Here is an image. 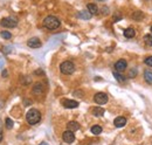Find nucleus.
<instances>
[{
  "instance_id": "b1692460",
  "label": "nucleus",
  "mask_w": 152,
  "mask_h": 145,
  "mask_svg": "<svg viewBox=\"0 0 152 145\" xmlns=\"http://www.w3.org/2000/svg\"><path fill=\"white\" fill-rule=\"evenodd\" d=\"M144 63L146 64V66H149V67H152V56H149V58H146L144 60Z\"/></svg>"
},
{
  "instance_id": "cd10ccee",
  "label": "nucleus",
  "mask_w": 152,
  "mask_h": 145,
  "mask_svg": "<svg viewBox=\"0 0 152 145\" xmlns=\"http://www.w3.org/2000/svg\"><path fill=\"white\" fill-rule=\"evenodd\" d=\"M2 137H4V132H2V123L0 120V142L2 141Z\"/></svg>"
},
{
  "instance_id": "a211bd4d",
  "label": "nucleus",
  "mask_w": 152,
  "mask_h": 145,
  "mask_svg": "<svg viewBox=\"0 0 152 145\" xmlns=\"http://www.w3.org/2000/svg\"><path fill=\"white\" fill-rule=\"evenodd\" d=\"M144 79L145 81L149 83V84H152V70L151 69H146L144 71Z\"/></svg>"
},
{
  "instance_id": "72a5a7b5",
  "label": "nucleus",
  "mask_w": 152,
  "mask_h": 145,
  "mask_svg": "<svg viewBox=\"0 0 152 145\" xmlns=\"http://www.w3.org/2000/svg\"><path fill=\"white\" fill-rule=\"evenodd\" d=\"M151 32H152V27H151Z\"/></svg>"
},
{
  "instance_id": "aec40b11",
  "label": "nucleus",
  "mask_w": 152,
  "mask_h": 145,
  "mask_svg": "<svg viewBox=\"0 0 152 145\" xmlns=\"http://www.w3.org/2000/svg\"><path fill=\"white\" fill-rule=\"evenodd\" d=\"M114 76H115V79L117 80V81H120V82H125V77L121 75L118 71H114Z\"/></svg>"
},
{
  "instance_id": "6ab92c4d",
  "label": "nucleus",
  "mask_w": 152,
  "mask_h": 145,
  "mask_svg": "<svg viewBox=\"0 0 152 145\" xmlns=\"http://www.w3.org/2000/svg\"><path fill=\"white\" fill-rule=\"evenodd\" d=\"M91 132L94 135H101L102 133V128L99 125H94V126H91Z\"/></svg>"
},
{
  "instance_id": "393cba45",
  "label": "nucleus",
  "mask_w": 152,
  "mask_h": 145,
  "mask_svg": "<svg viewBox=\"0 0 152 145\" xmlns=\"http://www.w3.org/2000/svg\"><path fill=\"white\" fill-rule=\"evenodd\" d=\"M136 75H137V70H136V69H131V70L129 71V77L133 79V77H136Z\"/></svg>"
},
{
  "instance_id": "20e7f679",
  "label": "nucleus",
  "mask_w": 152,
  "mask_h": 145,
  "mask_svg": "<svg viewBox=\"0 0 152 145\" xmlns=\"http://www.w3.org/2000/svg\"><path fill=\"white\" fill-rule=\"evenodd\" d=\"M0 25L5 28H14L18 26V19L17 18H4L1 21H0Z\"/></svg>"
},
{
  "instance_id": "9d476101",
  "label": "nucleus",
  "mask_w": 152,
  "mask_h": 145,
  "mask_svg": "<svg viewBox=\"0 0 152 145\" xmlns=\"http://www.w3.org/2000/svg\"><path fill=\"white\" fill-rule=\"evenodd\" d=\"M125 124H126V118L123 116L117 117V118H115V120H114V125H115L116 128H123Z\"/></svg>"
},
{
  "instance_id": "0eeeda50",
  "label": "nucleus",
  "mask_w": 152,
  "mask_h": 145,
  "mask_svg": "<svg viewBox=\"0 0 152 145\" xmlns=\"http://www.w3.org/2000/svg\"><path fill=\"white\" fill-rule=\"evenodd\" d=\"M27 46L30 48H33V49H37L42 46V43H41V40L39 38H32L27 41Z\"/></svg>"
},
{
  "instance_id": "c85d7f7f",
  "label": "nucleus",
  "mask_w": 152,
  "mask_h": 145,
  "mask_svg": "<svg viewBox=\"0 0 152 145\" xmlns=\"http://www.w3.org/2000/svg\"><path fill=\"white\" fill-rule=\"evenodd\" d=\"M102 9H103V11H102L103 14H108V13H109V8H108V7H103Z\"/></svg>"
},
{
  "instance_id": "bb28decb",
  "label": "nucleus",
  "mask_w": 152,
  "mask_h": 145,
  "mask_svg": "<svg viewBox=\"0 0 152 145\" xmlns=\"http://www.w3.org/2000/svg\"><path fill=\"white\" fill-rule=\"evenodd\" d=\"M74 95H75L76 97H82V96H83V91H81V90H76V91L74 92Z\"/></svg>"
},
{
  "instance_id": "4be33fe9",
  "label": "nucleus",
  "mask_w": 152,
  "mask_h": 145,
  "mask_svg": "<svg viewBox=\"0 0 152 145\" xmlns=\"http://www.w3.org/2000/svg\"><path fill=\"white\" fill-rule=\"evenodd\" d=\"M144 41H145V43H146L148 46H152V35L146 34V35L144 36Z\"/></svg>"
},
{
  "instance_id": "7ed1b4c3",
  "label": "nucleus",
  "mask_w": 152,
  "mask_h": 145,
  "mask_svg": "<svg viewBox=\"0 0 152 145\" xmlns=\"http://www.w3.org/2000/svg\"><path fill=\"white\" fill-rule=\"evenodd\" d=\"M60 70L62 74H66V75H70L74 73L75 70V64L71 62V61H64L60 64Z\"/></svg>"
},
{
  "instance_id": "6e6552de",
  "label": "nucleus",
  "mask_w": 152,
  "mask_h": 145,
  "mask_svg": "<svg viewBox=\"0 0 152 145\" xmlns=\"http://www.w3.org/2000/svg\"><path fill=\"white\" fill-rule=\"evenodd\" d=\"M128 68V62L125 61V60H118L116 63H115V69H116V71H118V73H122V71H124L125 69Z\"/></svg>"
},
{
  "instance_id": "7c9ffc66",
  "label": "nucleus",
  "mask_w": 152,
  "mask_h": 145,
  "mask_svg": "<svg viewBox=\"0 0 152 145\" xmlns=\"http://www.w3.org/2000/svg\"><path fill=\"white\" fill-rule=\"evenodd\" d=\"M7 70H2V77H7Z\"/></svg>"
},
{
  "instance_id": "c756f323",
  "label": "nucleus",
  "mask_w": 152,
  "mask_h": 145,
  "mask_svg": "<svg viewBox=\"0 0 152 145\" xmlns=\"http://www.w3.org/2000/svg\"><path fill=\"white\" fill-rule=\"evenodd\" d=\"M34 74H35V75H37V74H41V75H42V74H43V70L37 69V70H35V71H34Z\"/></svg>"
},
{
  "instance_id": "dca6fc26",
  "label": "nucleus",
  "mask_w": 152,
  "mask_h": 145,
  "mask_svg": "<svg viewBox=\"0 0 152 145\" xmlns=\"http://www.w3.org/2000/svg\"><path fill=\"white\" fill-rule=\"evenodd\" d=\"M132 19L136 21H142L144 19V13L142 11H136L132 13Z\"/></svg>"
},
{
  "instance_id": "423d86ee",
  "label": "nucleus",
  "mask_w": 152,
  "mask_h": 145,
  "mask_svg": "<svg viewBox=\"0 0 152 145\" xmlns=\"http://www.w3.org/2000/svg\"><path fill=\"white\" fill-rule=\"evenodd\" d=\"M62 139H63L66 143L71 144V143L75 141V135H74V132H73V131L67 130V131H64V132H63V135H62Z\"/></svg>"
},
{
  "instance_id": "2f4dec72",
  "label": "nucleus",
  "mask_w": 152,
  "mask_h": 145,
  "mask_svg": "<svg viewBox=\"0 0 152 145\" xmlns=\"http://www.w3.org/2000/svg\"><path fill=\"white\" fill-rule=\"evenodd\" d=\"M40 145H49V144H48V143H46V142H42Z\"/></svg>"
},
{
  "instance_id": "ddd939ff",
  "label": "nucleus",
  "mask_w": 152,
  "mask_h": 145,
  "mask_svg": "<svg viewBox=\"0 0 152 145\" xmlns=\"http://www.w3.org/2000/svg\"><path fill=\"white\" fill-rule=\"evenodd\" d=\"M87 9H88V12L90 13L91 15H96L97 13H98V7H97V5L96 4H88L87 5Z\"/></svg>"
},
{
  "instance_id": "f03ea898",
  "label": "nucleus",
  "mask_w": 152,
  "mask_h": 145,
  "mask_svg": "<svg viewBox=\"0 0 152 145\" xmlns=\"http://www.w3.org/2000/svg\"><path fill=\"white\" fill-rule=\"evenodd\" d=\"M26 119L30 125H35L41 120V114L37 109H30L26 114Z\"/></svg>"
},
{
  "instance_id": "f8f14e48",
  "label": "nucleus",
  "mask_w": 152,
  "mask_h": 145,
  "mask_svg": "<svg viewBox=\"0 0 152 145\" xmlns=\"http://www.w3.org/2000/svg\"><path fill=\"white\" fill-rule=\"evenodd\" d=\"M91 113H92V115L96 117H102L104 115V113H105V110L103 109V108H101V107H94L92 109H91Z\"/></svg>"
},
{
  "instance_id": "a878e982",
  "label": "nucleus",
  "mask_w": 152,
  "mask_h": 145,
  "mask_svg": "<svg viewBox=\"0 0 152 145\" xmlns=\"http://www.w3.org/2000/svg\"><path fill=\"white\" fill-rule=\"evenodd\" d=\"M121 19H122V15H121V14H118V13H117V14H115V15H114V21H115V22L120 21Z\"/></svg>"
},
{
  "instance_id": "39448f33",
  "label": "nucleus",
  "mask_w": 152,
  "mask_h": 145,
  "mask_svg": "<svg viewBox=\"0 0 152 145\" xmlns=\"http://www.w3.org/2000/svg\"><path fill=\"white\" fill-rule=\"evenodd\" d=\"M108 95L107 94H104V92H97V94H95V96H94V101H95V103H97L98 105H104V104H107L108 103Z\"/></svg>"
},
{
  "instance_id": "4468645a",
  "label": "nucleus",
  "mask_w": 152,
  "mask_h": 145,
  "mask_svg": "<svg viewBox=\"0 0 152 145\" xmlns=\"http://www.w3.org/2000/svg\"><path fill=\"white\" fill-rule=\"evenodd\" d=\"M33 92H34L35 95L42 94V92H43V86H42V83H40V82L35 83L34 87H33Z\"/></svg>"
},
{
  "instance_id": "1a4fd4ad",
  "label": "nucleus",
  "mask_w": 152,
  "mask_h": 145,
  "mask_svg": "<svg viewBox=\"0 0 152 145\" xmlns=\"http://www.w3.org/2000/svg\"><path fill=\"white\" fill-rule=\"evenodd\" d=\"M62 104L67 109H75L79 107V102H76L74 100H64V101H62Z\"/></svg>"
},
{
  "instance_id": "f3484780",
  "label": "nucleus",
  "mask_w": 152,
  "mask_h": 145,
  "mask_svg": "<svg viewBox=\"0 0 152 145\" xmlns=\"http://www.w3.org/2000/svg\"><path fill=\"white\" fill-rule=\"evenodd\" d=\"M77 17H79L80 19H83V20H89L91 18V14L88 12V9H87V11H81V12L77 14Z\"/></svg>"
},
{
  "instance_id": "9b49d317",
  "label": "nucleus",
  "mask_w": 152,
  "mask_h": 145,
  "mask_svg": "<svg viewBox=\"0 0 152 145\" xmlns=\"http://www.w3.org/2000/svg\"><path fill=\"white\" fill-rule=\"evenodd\" d=\"M80 124L77 123V122H75V120H71V122H68V124H67V129L68 130H70V131H77V130H80Z\"/></svg>"
},
{
  "instance_id": "412c9836",
  "label": "nucleus",
  "mask_w": 152,
  "mask_h": 145,
  "mask_svg": "<svg viewBox=\"0 0 152 145\" xmlns=\"http://www.w3.org/2000/svg\"><path fill=\"white\" fill-rule=\"evenodd\" d=\"M5 125H6L7 129H12L13 125H14V123H13V120H12L11 118H6V119H5Z\"/></svg>"
},
{
  "instance_id": "5701e85b",
  "label": "nucleus",
  "mask_w": 152,
  "mask_h": 145,
  "mask_svg": "<svg viewBox=\"0 0 152 145\" xmlns=\"http://www.w3.org/2000/svg\"><path fill=\"white\" fill-rule=\"evenodd\" d=\"M1 36L4 39H6V40H9L12 38V34L9 32H7V30H4V32H1Z\"/></svg>"
},
{
  "instance_id": "473e14b6",
  "label": "nucleus",
  "mask_w": 152,
  "mask_h": 145,
  "mask_svg": "<svg viewBox=\"0 0 152 145\" xmlns=\"http://www.w3.org/2000/svg\"><path fill=\"white\" fill-rule=\"evenodd\" d=\"M98 1H104V0H98Z\"/></svg>"
},
{
  "instance_id": "2eb2a0df",
  "label": "nucleus",
  "mask_w": 152,
  "mask_h": 145,
  "mask_svg": "<svg viewBox=\"0 0 152 145\" xmlns=\"http://www.w3.org/2000/svg\"><path fill=\"white\" fill-rule=\"evenodd\" d=\"M135 35H136V32L132 27H129L124 30V36L126 39H132V38H135Z\"/></svg>"
},
{
  "instance_id": "f257e3e1",
  "label": "nucleus",
  "mask_w": 152,
  "mask_h": 145,
  "mask_svg": "<svg viewBox=\"0 0 152 145\" xmlns=\"http://www.w3.org/2000/svg\"><path fill=\"white\" fill-rule=\"evenodd\" d=\"M60 25H61L60 20H59L56 17H54V15H48V17L43 20V26L47 29H49V30H55V29H58L60 27Z\"/></svg>"
}]
</instances>
